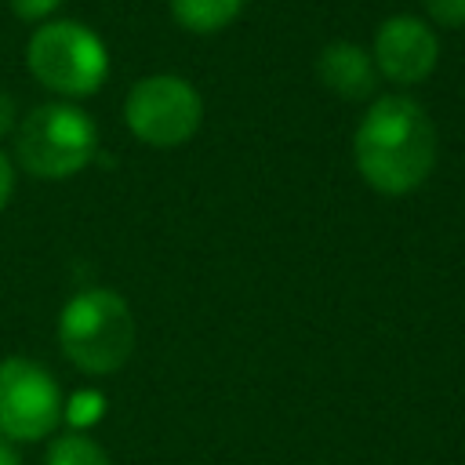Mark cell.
I'll use <instances>...</instances> for the list:
<instances>
[{"label": "cell", "instance_id": "6da1fadb", "mask_svg": "<svg viewBox=\"0 0 465 465\" xmlns=\"http://www.w3.org/2000/svg\"><path fill=\"white\" fill-rule=\"evenodd\" d=\"M360 178L381 196L414 193L436 167L432 116L407 94H381L367 105L352 134Z\"/></svg>", "mask_w": 465, "mask_h": 465}, {"label": "cell", "instance_id": "7a4b0ae2", "mask_svg": "<svg viewBox=\"0 0 465 465\" xmlns=\"http://www.w3.org/2000/svg\"><path fill=\"white\" fill-rule=\"evenodd\" d=\"M58 345L84 374H116L134 352L131 305L109 287L73 294L58 316Z\"/></svg>", "mask_w": 465, "mask_h": 465}, {"label": "cell", "instance_id": "3957f363", "mask_svg": "<svg viewBox=\"0 0 465 465\" xmlns=\"http://www.w3.org/2000/svg\"><path fill=\"white\" fill-rule=\"evenodd\" d=\"M25 65L62 102L94 94L109 76V51L102 36L73 18H47L33 29Z\"/></svg>", "mask_w": 465, "mask_h": 465}, {"label": "cell", "instance_id": "277c9868", "mask_svg": "<svg viewBox=\"0 0 465 465\" xmlns=\"http://www.w3.org/2000/svg\"><path fill=\"white\" fill-rule=\"evenodd\" d=\"M94 120L73 102H44L29 109L15 131V160L33 178H69L94 160Z\"/></svg>", "mask_w": 465, "mask_h": 465}, {"label": "cell", "instance_id": "5b68a950", "mask_svg": "<svg viewBox=\"0 0 465 465\" xmlns=\"http://www.w3.org/2000/svg\"><path fill=\"white\" fill-rule=\"evenodd\" d=\"M203 120V98L200 91L174 73H153L142 76L124 102V124L127 131L156 149H174L189 142L200 131Z\"/></svg>", "mask_w": 465, "mask_h": 465}, {"label": "cell", "instance_id": "8992f818", "mask_svg": "<svg viewBox=\"0 0 465 465\" xmlns=\"http://www.w3.org/2000/svg\"><path fill=\"white\" fill-rule=\"evenodd\" d=\"M62 418V392L51 371L36 360L7 356L0 360V440L36 443Z\"/></svg>", "mask_w": 465, "mask_h": 465}, {"label": "cell", "instance_id": "52a82bcc", "mask_svg": "<svg viewBox=\"0 0 465 465\" xmlns=\"http://www.w3.org/2000/svg\"><path fill=\"white\" fill-rule=\"evenodd\" d=\"M371 58H374L378 76L400 87H411L432 76L440 62V44L429 22H421L418 15H389L374 33Z\"/></svg>", "mask_w": 465, "mask_h": 465}, {"label": "cell", "instance_id": "ba28073f", "mask_svg": "<svg viewBox=\"0 0 465 465\" xmlns=\"http://www.w3.org/2000/svg\"><path fill=\"white\" fill-rule=\"evenodd\" d=\"M316 76L341 102H363L378 87L374 58L352 40H331L316 58Z\"/></svg>", "mask_w": 465, "mask_h": 465}, {"label": "cell", "instance_id": "9c48e42d", "mask_svg": "<svg viewBox=\"0 0 465 465\" xmlns=\"http://www.w3.org/2000/svg\"><path fill=\"white\" fill-rule=\"evenodd\" d=\"M247 0H171V15L189 33H218L236 22Z\"/></svg>", "mask_w": 465, "mask_h": 465}, {"label": "cell", "instance_id": "30bf717a", "mask_svg": "<svg viewBox=\"0 0 465 465\" xmlns=\"http://www.w3.org/2000/svg\"><path fill=\"white\" fill-rule=\"evenodd\" d=\"M47 465H109V454H105L102 443H94L91 436L69 432V436H62V440L51 443Z\"/></svg>", "mask_w": 465, "mask_h": 465}, {"label": "cell", "instance_id": "8fae6325", "mask_svg": "<svg viewBox=\"0 0 465 465\" xmlns=\"http://www.w3.org/2000/svg\"><path fill=\"white\" fill-rule=\"evenodd\" d=\"M62 414H65V421L73 429H91L105 414V400L94 389H80V392H73L69 403H62Z\"/></svg>", "mask_w": 465, "mask_h": 465}, {"label": "cell", "instance_id": "7c38bea8", "mask_svg": "<svg viewBox=\"0 0 465 465\" xmlns=\"http://www.w3.org/2000/svg\"><path fill=\"white\" fill-rule=\"evenodd\" d=\"M425 15H429L436 25L461 29V25H465V0H425Z\"/></svg>", "mask_w": 465, "mask_h": 465}, {"label": "cell", "instance_id": "4fadbf2b", "mask_svg": "<svg viewBox=\"0 0 465 465\" xmlns=\"http://www.w3.org/2000/svg\"><path fill=\"white\" fill-rule=\"evenodd\" d=\"M7 7H11L22 22H47V18L62 7V0H7Z\"/></svg>", "mask_w": 465, "mask_h": 465}, {"label": "cell", "instance_id": "5bb4252c", "mask_svg": "<svg viewBox=\"0 0 465 465\" xmlns=\"http://www.w3.org/2000/svg\"><path fill=\"white\" fill-rule=\"evenodd\" d=\"M11 193H15V167H11V160H7L4 149H0V211L7 207Z\"/></svg>", "mask_w": 465, "mask_h": 465}, {"label": "cell", "instance_id": "9a60e30c", "mask_svg": "<svg viewBox=\"0 0 465 465\" xmlns=\"http://www.w3.org/2000/svg\"><path fill=\"white\" fill-rule=\"evenodd\" d=\"M0 465H22L15 443H7V440H0Z\"/></svg>", "mask_w": 465, "mask_h": 465}, {"label": "cell", "instance_id": "2e32d148", "mask_svg": "<svg viewBox=\"0 0 465 465\" xmlns=\"http://www.w3.org/2000/svg\"><path fill=\"white\" fill-rule=\"evenodd\" d=\"M11 131V102H7V94H0V134H7Z\"/></svg>", "mask_w": 465, "mask_h": 465}]
</instances>
